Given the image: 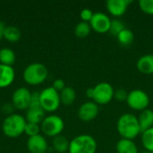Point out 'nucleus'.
<instances>
[{"label": "nucleus", "mask_w": 153, "mask_h": 153, "mask_svg": "<svg viewBox=\"0 0 153 153\" xmlns=\"http://www.w3.org/2000/svg\"><path fill=\"white\" fill-rule=\"evenodd\" d=\"M61 103L69 106L72 105L76 99V92L74 88L66 86L61 92H59Z\"/></svg>", "instance_id": "nucleus-21"}, {"label": "nucleus", "mask_w": 153, "mask_h": 153, "mask_svg": "<svg viewBox=\"0 0 153 153\" xmlns=\"http://www.w3.org/2000/svg\"><path fill=\"white\" fill-rule=\"evenodd\" d=\"M138 71L143 74H153V55L147 54L142 56L136 63Z\"/></svg>", "instance_id": "nucleus-15"}, {"label": "nucleus", "mask_w": 153, "mask_h": 153, "mask_svg": "<svg viewBox=\"0 0 153 153\" xmlns=\"http://www.w3.org/2000/svg\"><path fill=\"white\" fill-rule=\"evenodd\" d=\"M13 104H4V106H3V108H2V110H3V112L5 114V115H7V116H9V115H12V114H13Z\"/></svg>", "instance_id": "nucleus-33"}, {"label": "nucleus", "mask_w": 153, "mask_h": 153, "mask_svg": "<svg viewBox=\"0 0 153 153\" xmlns=\"http://www.w3.org/2000/svg\"><path fill=\"white\" fill-rule=\"evenodd\" d=\"M97 141L90 134H80L75 136L69 145V153H96Z\"/></svg>", "instance_id": "nucleus-5"}, {"label": "nucleus", "mask_w": 153, "mask_h": 153, "mask_svg": "<svg viewBox=\"0 0 153 153\" xmlns=\"http://www.w3.org/2000/svg\"><path fill=\"white\" fill-rule=\"evenodd\" d=\"M15 78V72L13 66L0 64V89L10 86Z\"/></svg>", "instance_id": "nucleus-14"}, {"label": "nucleus", "mask_w": 153, "mask_h": 153, "mask_svg": "<svg viewBox=\"0 0 153 153\" xmlns=\"http://www.w3.org/2000/svg\"><path fill=\"white\" fill-rule=\"evenodd\" d=\"M52 87L58 92H61L66 86H65V82L63 79H56L54 82H53V84H52Z\"/></svg>", "instance_id": "nucleus-32"}, {"label": "nucleus", "mask_w": 153, "mask_h": 153, "mask_svg": "<svg viewBox=\"0 0 153 153\" xmlns=\"http://www.w3.org/2000/svg\"><path fill=\"white\" fill-rule=\"evenodd\" d=\"M139 6L144 13L153 15V0H140Z\"/></svg>", "instance_id": "nucleus-27"}, {"label": "nucleus", "mask_w": 153, "mask_h": 153, "mask_svg": "<svg viewBox=\"0 0 153 153\" xmlns=\"http://www.w3.org/2000/svg\"><path fill=\"white\" fill-rule=\"evenodd\" d=\"M53 148L56 152L65 153L69 151V145L70 142L67 140L66 137H65L62 134H59L53 138Z\"/></svg>", "instance_id": "nucleus-19"}, {"label": "nucleus", "mask_w": 153, "mask_h": 153, "mask_svg": "<svg viewBox=\"0 0 153 153\" xmlns=\"http://www.w3.org/2000/svg\"><path fill=\"white\" fill-rule=\"evenodd\" d=\"M39 100L40 106L45 112H55L58 109L61 104L59 92L52 86L45 88L39 92Z\"/></svg>", "instance_id": "nucleus-6"}, {"label": "nucleus", "mask_w": 153, "mask_h": 153, "mask_svg": "<svg viewBox=\"0 0 153 153\" xmlns=\"http://www.w3.org/2000/svg\"><path fill=\"white\" fill-rule=\"evenodd\" d=\"M126 103L130 108L142 112L148 108L150 105V97L143 90H133L128 92Z\"/></svg>", "instance_id": "nucleus-8"}, {"label": "nucleus", "mask_w": 153, "mask_h": 153, "mask_svg": "<svg viewBox=\"0 0 153 153\" xmlns=\"http://www.w3.org/2000/svg\"><path fill=\"white\" fill-rule=\"evenodd\" d=\"M22 37L21 30L15 26H6L4 31V39L9 42H17Z\"/></svg>", "instance_id": "nucleus-22"}, {"label": "nucleus", "mask_w": 153, "mask_h": 153, "mask_svg": "<svg viewBox=\"0 0 153 153\" xmlns=\"http://www.w3.org/2000/svg\"><path fill=\"white\" fill-rule=\"evenodd\" d=\"M65 122L64 120L56 115L47 116L41 122L40 130L42 133L49 137H56L64 131Z\"/></svg>", "instance_id": "nucleus-7"}, {"label": "nucleus", "mask_w": 153, "mask_h": 153, "mask_svg": "<svg viewBox=\"0 0 153 153\" xmlns=\"http://www.w3.org/2000/svg\"><path fill=\"white\" fill-rule=\"evenodd\" d=\"M117 129L123 139L134 140L141 134L138 117L131 113L123 114L118 118Z\"/></svg>", "instance_id": "nucleus-1"}, {"label": "nucleus", "mask_w": 153, "mask_h": 153, "mask_svg": "<svg viewBox=\"0 0 153 153\" xmlns=\"http://www.w3.org/2000/svg\"><path fill=\"white\" fill-rule=\"evenodd\" d=\"M114 89L108 82H102L86 91V96L97 105L108 104L114 99Z\"/></svg>", "instance_id": "nucleus-2"}, {"label": "nucleus", "mask_w": 153, "mask_h": 153, "mask_svg": "<svg viewBox=\"0 0 153 153\" xmlns=\"http://www.w3.org/2000/svg\"><path fill=\"white\" fill-rule=\"evenodd\" d=\"M126 29V26L124 24V22L119 20V19H114V20H111V25H110V30L109 31L115 35V36H117L122 30H124Z\"/></svg>", "instance_id": "nucleus-26"}, {"label": "nucleus", "mask_w": 153, "mask_h": 153, "mask_svg": "<svg viewBox=\"0 0 153 153\" xmlns=\"http://www.w3.org/2000/svg\"><path fill=\"white\" fill-rule=\"evenodd\" d=\"M90 25L94 31L98 33H106L110 30L111 20L108 14L102 12H96L90 22Z\"/></svg>", "instance_id": "nucleus-10"}, {"label": "nucleus", "mask_w": 153, "mask_h": 153, "mask_svg": "<svg viewBox=\"0 0 153 153\" xmlns=\"http://www.w3.org/2000/svg\"><path fill=\"white\" fill-rule=\"evenodd\" d=\"M45 114H46V112L44 111V109L41 107L40 108H28L26 111L25 119H26L27 123H32V124L39 125V124H41V122L46 117Z\"/></svg>", "instance_id": "nucleus-16"}, {"label": "nucleus", "mask_w": 153, "mask_h": 153, "mask_svg": "<svg viewBox=\"0 0 153 153\" xmlns=\"http://www.w3.org/2000/svg\"><path fill=\"white\" fill-rule=\"evenodd\" d=\"M144 153H152V152H144Z\"/></svg>", "instance_id": "nucleus-35"}, {"label": "nucleus", "mask_w": 153, "mask_h": 153, "mask_svg": "<svg viewBox=\"0 0 153 153\" xmlns=\"http://www.w3.org/2000/svg\"><path fill=\"white\" fill-rule=\"evenodd\" d=\"M27 121L25 117L19 114L6 116L3 121L2 130L5 136L9 138H17L24 134Z\"/></svg>", "instance_id": "nucleus-3"}, {"label": "nucleus", "mask_w": 153, "mask_h": 153, "mask_svg": "<svg viewBox=\"0 0 153 153\" xmlns=\"http://www.w3.org/2000/svg\"><path fill=\"white\" fill-rule=\"evenodd\" d=\"M116 150L117 153H138V147L134 142V140L123 139L121 138L117 145Z\"/></svg>", "instance_id": "nucleus-18"}, {"label": "nucleus", "mask_w": 153, "mask_h": 153, "mask_svg": "<svg viewBox=\"0 0 153 153\" xmlns=\"http://www.w3.org/2000/svg\"><path fill=\"white\" fill-rule=\"evenodd\" d=\"M4 29H5L4 24L0 21V40L4 38Z\"/></svg>", "instance_id": "nucleus-34"}, {"label": "nucleus", "mask_w": 153, "mask_h": 153, "mask_svg": "<svg viewBox=\"0 0 153 153\" xmlns=\"http://www.w3.org/2000/svg\"><path fill=\"white\" fill-rule=\"evenodd\" d=\"M137 117L141 128V134L153 127V110L147 108L142 111Z\"/></svg>", "instance_id": "nucleus-17"}, {"label": "nucleus", "mask_w": 153, "mask_h": 153, "mask_svg": "<svg viewBox=\"0 0 153 153\" xmlns=\"http://www.w3.org/2000/svg\"><path fill=\"white\" fill-rule=\"evenodd\" d=\"M127 95H128V92L124 89H118V90L115 91V92H114V98L117 100H118L119 102L126 101Z\"/></svg>", "instance_id": "nucleus-31"}, {"label": "nucleus", "mask_w": 153, "mask_h": 153, "mask_svg": "<svg viewBox=\"0 0 153 153\" xmlns=\"http://www.w3.org/2000/svg\"><path fill=\"white\" fill-rule=\"evenodd\" d=\"M99 115V106L93 101H87L82 104L78 109V117L83 122H91Z\"/></svg>", "instance_id": "nucleus-11"}, {"label": "nucleus", "mask_w": 153, "mask_h": 153, "mask_svg": "<svg viewBox=\"0 0 153 153\" xmlns=\"http://www.w3.org/2000/svg\"><path fill=\"white\" fill-rule=\"evenodd\" d=\"M27 148L30 153H46L48 150V142L46 138L39 134L28 138Z\"/></svg>", "instance_id": "nucleus-12"}, {"label": "nucleus", "mask_w": 153, "mask_h": 153, "mask_svg": "<svg viewBox=\"0 0 153 153\" xmlns=\"http://www.w3.org/2000/svg\"><path fill=\"white\" fill-rule=\"evenodd\" d=\"M132 1L129 0H108L106 6L110 14L118 18L126 13Z\"/></svg>", "instance_id": "nucleus-13"}, {"label": "nucleus", "mask_w": 153, "mask_h": 153, "mask_svg": "<svg viewBox=\"0 0 153 153\" xmlns=\"http://www.w3.org/2000/svg\"><path fill=\"white\" fill-rule=\"evenodd\" d=\"M40 132V126L37 124H32V123H27L24 130V134H26L29 137L35 136L39 134Z\"/></svg>", "instance_id": "nucleus-28"}, {"label": "nucleus", "mask_w": 153, "mask_h": 153, "mask_svg": "<svg viewBox=\"0 0 153 153\" xmlns=\"http://www.w3.org/2000/svg\"><path fill=\"white\" fill-rule=\"evenodd\" d=\"M40 100H39V91H34L31 92V98H30V102L29 108H40Z\"/></svg>", "instance_id": "nucleus-30"}, {"label": "nucleus", "mask_w": 153, "mask_h": 153, "mask_svg": "<svg viewBox=\"0 0 153 153\" xmlns=\"http://www.w3.org/2000/svg\"><path fill=\"white\" fill-rule=\"evenodd\" d=\"M117 37L119 43L124 46H128V45L132 44L134 39V32L131 30L126 29V28L124 30H122Z\"/></svg>", "instance_id": "nucleus-25"}, {"label": "nucleus", "mask_w": 153, "mask_h": 153, "mask_svg": "<svg viewBox=\"0 0 153 153\" xmlns=\"http://www.w3.org/2000/svg\"><path fill=\"white\" fill-rule=\"evenodd\" d=\"M91 31V27L89 22H80L74 28V34L77 38L84 39L89 36Z\"/></svg>", "instance_id": "nucleus-23"}, {"label": "nucleus", "mask_w": 153, "mask_h": 153, "mask_svg": "<svg viewBox=\"0 0 153 153\" xmlns=\"http://www.w3.org/2000/svg\"><path fill=\"white\" fill-rule=\"evenodd\" d=\"M142 143L147 152L153 153V127L142 133Z\"/></svg>", "instance_id": "nucleus-24"}, {"label": "nucleus", "mask_w": 153, "mask_h": 153, "mask_svg": "<svg viewBox=\"0 0 153 153\" xmlns=\"http://www.w3.org/2000/svg\"><path fill=\"white\" fill-rule=\"evenodd\" d=\"M31 92L28 88L21 87L16 89L12 95V104L20 110H27L30 106Z\"/></svg>", "instance_id": "nucleus-9"}, {"label": "nucleus", "mask_w": 153, "mask_h": 153, "mask_svg": "<svg viewBox=\"0 0 153 153\" xmlns=\"http://www.w3.org/2000/svg\"><path fill=\"white\" fill-rule=\"evenodd\" d=\"M93 14L94 13L91 10V9H88V8H85V9H82L80 13V17L82 19V22H89L91 21L92 17H93Z\"/></svg>", "instance_id": "nucleus-29"}, {"label": "nucleus", "mask_w": 153, "mask_h": 153, "mask_svg": "<svg viewBox=\"0 0 153 153\" xmlns=\"http://www.w3.org/2000/svg\"><path fill=\"white\" fill-rule=\"evenodd\" d=\"M15 53L10 48H3L0 49V64L13 66L15 62Z\"/></svg>", "instance_id": "nucleus-20"}, {"label": "nucleus", "mask_w": 153, "mask_h": 153, "mask_svg": "<svg viewBox=\"0 0 153 153\" xmlns=\"http://www.w3.org/2000/svg\"><path fill=\"white\" fill-rule=\"evenodd\" d=\"M48 75V68L41 63H32L23 71V79L30 85H39L46 81Z\"/></svg>", "instance_id": "nucleus-4"}]
</instances>
